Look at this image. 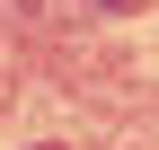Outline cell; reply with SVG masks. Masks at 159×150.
Wrapping results in <instances>:
<instances>
[{
  "label": "cell",
  "mask_w": 159,
  "mask_h": 150,
  "mask_svg": "<svg viewBox=\"0 0 159 150\" xmlns=\"http://www.w3.org/2000/svg\"><path fill=\"white\" fill-rule=\"evenodd\" d=\"M35 150H62V141H35Z\"/></svg>",
  "instance_id": "cell-1"
}]
</instances>
